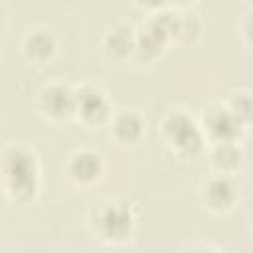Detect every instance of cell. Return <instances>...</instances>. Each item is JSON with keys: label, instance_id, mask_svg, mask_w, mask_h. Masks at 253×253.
Listing matches in <instances>:
<instances>
[{"label": "cell", "instance_id": "10", "mask_svg": "<svg viewBox=\"0 0 253 253\" xmlns=\"http://www.w3.org/2000/svg\"><path fill=\"white\" fill-rule=\"evenodd\" d=\"M115 128H117V134H119L121 140H125V142H132V140H136V138L140 136L142 125H140V121H138L136 115H132V113H125V115H121V117L117 119Z\"/></svg>", "mask_w": 253, "mask_h": 253}, {"label": "cell", "instance_id": "16", "mask_svg": "<svg viewBox=\"0 0 253 253\" xmlns=\"http://www.w3.org/2000/svg\"><path fill=\"white\" fill-rule=\"evenodd\" d=\"M142 4H146V6H160V4H164L166 0H140Z\"/></svg>", "mask_w": 253, "mask_h": 253}, {"label": "cell", "instance_id": "2", "mask_svg": "<svg viewBox=\"0 0 253 253\" xmlns=\"http://www.w3.org/2000/svg\"><path fill=\"white\" fill-rule=\"evenodd\" d=\"M166 134L176 146H180L186 152H196L200 148V134H198L194 123L184 115H174L168 119Z\"/></svg>", "mask_w": 253, "mask_h": 253}, {"label": "cell", "instance_id": "4", "mask_svg": "<svg viewBox=\"0 0 253 253\" xmlns=\"http://www.w3.org/2000/svg\"><path fill=\"white\" fill-rule=\"evenodd\" d=\"M103 227H105V233L109 237H115V239H121L128 233L130 229V213L126 208L123 206H117V208H109L103 215Z\"/></svg>", "mask_w": 253, "mask_h": 253}, {"label": "cell", "instance_id": "6", "mask_svg": "<svg viewBox=\"0 0 253 253\" xmlns=\"http://www.w3.org/2000/svg\"><path fill=\"white\" fill-rule=\"evenodd\" d=\"M77 105L81 115L91 123H99L107 115V103L97 91H83L77 99Z\"/></svg>", "mask_w": 253, "mask_h": 253}, {"label": "cell", "instance_id": "17", "mask_svg": "<svg viewBox=\"0 0 253 253\" xmlns=\"http://www.w3.org/2000/svg\"><path fill=\"white\" fill-rule=\"evenodd\" d=\"M178 2H188V0H178Z\"/></svg>", "mask_w": 253, "mask_h": 253}, {"label": "cell", "instance_id": "5", "mask_svg": "<svg viewBox=\"0 0 253 253\" xmlns=\"http://www.w3.org/2000/svg\"><path fill=\"white\" fill-rule=\"evenodd\" d=\"M42 103H43V109L53 117H63L75 107V101H73L71 93L63 87H53V89L45 91Z\"/></svg>", "mask_w": 253, "mask_h": 253}, {"label": "cell", "instance_id": "15", "mask_svg": "<svg viewBox=\"0 0 253 253\" xmlns=\"http://www.w3.org/2000/svg\"><path fill=\"white\" fill-rule=\"evenodd\" d=\"M245 34H247V40L249 43H253V18L247 22V28H245Z\"/></svg>", "mask_w": 253, "mask_h": 253}, {"label": "cell", "instance_id": "11", "mask_svg": "<svg viewBox=\"0 0 253 253\" xmlns=\"http://www.w3.org/2000/svg\"><path fill=\"white\" fill-rule=\"evenodd\" d=\"M26 47L34 59H47L53 53V40L47 34H34L28 40Z\"/></svg>", "mask_w": 253, "mask_h": 253}, {"label": "cell", "instance_id": "14", "mask_svg": "<svg viewBox=\"0 0 253 253\" xmlns=\"http://www.w3.org/2000/svg\"><path fill=\"white\" fill-rule=\"evenodd\" d=\"M233 115L243 123L253 121V101L249 97H237L233 101Z\"/></svg>", "mask_w": 253, "mask_h": 253}, {"label": "cell", "instance_id": "12", "mask_svg": "<svg viewBox=\"0 0 253 253\" xmlns=\"http://www.w3.org/2000/svg\"><path fill=\"white\" fill-rule=\"evenodd\" d=\"M107 45H109L111 51H115V53H119V55H125V53H128L130 47H132V36H130L128 30H125V28L115 30V32L109 36Z\"/></svg>", "mask_w": 253, "mask_h": 253}, {"label": "cell", "instance_id": "9", "mask_svg": "<svg viewBox=\"0 0 253 253\" xmlns=\"http://www.w3.org/2000/svg\"><path fill=\"white\" fill-rule=\"evenodd\" d=\"M166 38H168V34H166L158 24L152 22V24L142 32L140 42H138V47H140L142 53H146V55H154V53L160 51V47H162V43H164Z\"/></svg>", "mask_w": 253, "mask_h": 253}, {"label": "cell", "instance_id": "3", "mask_svg": "<svg viewBox=\"0 0 253 253\" xmlns=\"http://www.w3.org/2000/svg\"><path fill=\"white\" fill-rule=\"evenodd\" d=\"M239 119L231 113H223V111H217L213 113L210 119H208V126L211 130V134L217 138V140H223V142H229L233 140L237 134H239Z\"/></svg>", "mask_w": 253, "mask_h": 253}, {"label": "cell", "instance_id": "7", "mask_svg": "<svg viewBox=\"0 0 253 253\" xmlns=\"http://www.w3.org/2000/svg\"><path fill=\"white\" fill-rule=\"evenodd\" d=\"M99 172H101L99 156H95L91 152H83V154L75 156L71 162V174L79 182H91L99 176Z\"/></svg>", "mask_w": 253, "mask_h": 253}, {"label": "cell", "instance_id": "1", "mask_svg": "<svg viewBox=\"0 0 253 253\" xmlns=\"http://www.w3.org/2000/svg\"><path fill=\"white\" fill-rule=\"evenodd\" d=\"M6 174L12 192L18 198H30L36 190V164L34 158L22 150H14L6 162Z\"/></svg>", "mask_w": 253, "mask_h": 253}, {"label": "cell", "instance_id": "13", "mask_svg": "<svg viewBox=\"0 0 253 253\" xmlns=\"http://www.w3.org/2000/svg\"><path fill=\"white\" fill-rule=\"evenodd\" d=\"M239 150L235 148V146H231V144H221L217 150H215V154H213V160H215V164L217 166H221V168H235L237 164H239Z\"/></svg>", "mask_w": 253, "mask_h": 253}, {"label": "cell", "instance_id": "8", "mask_svg": "<svg viewBox=\"0 0 253 253\" xmlns=\"http://www.w3.org/2000/svg\"><path fill=\"white\" fill-rule=\"evenodd\" d=\"M235 198V192H233V186L219 178V180H213L210 186H208V202L213 210H223V208H229L231 202Z\"/></svg>", "mask_w": 253, "mask_h": 253}]
</instances>
